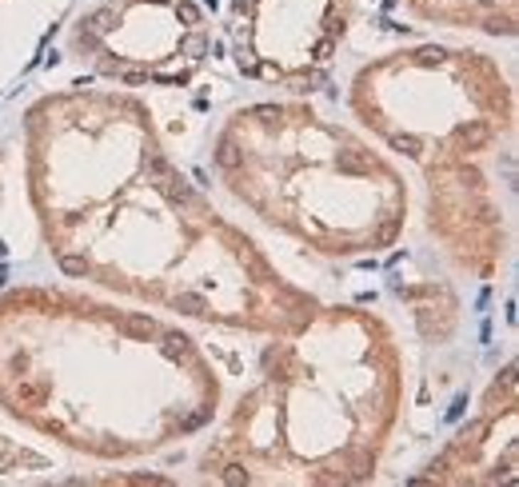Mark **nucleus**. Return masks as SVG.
<instances>
[{
	"mask_svg": "<svg viewBox=\"0 0 519 487\" xmlns=\"http://www.w3.org/2000/svg\"><path fill=\"white\" fill-rule=\"evenodd\" d=\"M276 340L200 471L216 483H367L404 399L396 335L360 308H316Z\"/></svg>",
	"mask_w": 519,
	"mask_h": 487,
	"instance_id": "2",
	"label": "nucleus"
},
{
	"mask_svg": "<svg viewBox=\"0 0 519 487\" xmlns=\"http://www.w3.org/2000/svg\"><path fill=\"white\" fill-rule=\"evenodd\" d=\"M519 384L515 364L491 379L476 419L448 439V447L424 467V483H515V436H519Z\"/></svg>",
	"mask_w": 519,
	"mask_h": 487,
	"instance_id": "7",
	"label": "nucleus"
},
{
	"mask_svg": "<svg viewBox=\"0 0 519 487\" xmlns=\"http://www.w3.org/2000/svg\"><path fill=\"white\" fill-rule=\"evenodd\" d=\"M232 52L244 76L312 88L327 76L352 24V0H232Z\"/></svg>",
	"mask_w": 519,
	"mask_h": 487,
	"instance_id": "6",
	"label": "nucleus"
},
{
	"mask_svg": "<svg viewBox=\"0 0 519 487\" xmlns=\"http://www.w3.org/2000/svg\"><path fill=\"white\" fill-rule=\"evenodd\" d=\"M212 172L252 216L332 260L384 252L404 232V176L300 100L232 112L216 132Z\"/></svg>",
	"mask_w": 519,
	"mask_h": 487,
	"instance_id": "4",
	"label": "nucleus"
},
{
	"mask_svg": "<svg viewBox=\"0 0 519 487\" xmlns=\"http://www.w3.org/2000/svg\"><path fill=\"white\" fill-rule=\"evenodd\" d=\"M68 48L124 88H176L204 68L212 32L196 0H100L72 24Z\"/></svg>",
	"mask_w": 519,
	"mask_h": 487,
	"instance_id": "5",
	"label": "nucleus"
},
{
	"mask_svg": "<svg viewBox=\"0 0 519 487\" xmlns=\"http://www.w3.org/2000/svg\"><path fill=\"white\" fill-rule=\"evenodd\" d=\"M347 104L428 180V228L476 280L508 256V212L488 176L499 136L515 128V96L499 64L471 48L387 52L356 72Z\"/></svg>",
	"mask_w": 519,
	"mask_h": 487,
	"instance_id": "3",
	"label": "nucleus"
},
{
	"mask_svg": "<svg viewBox=\"0 0 519 487\" xmlns=\"http://www.w3.org/2000/svg\"><path fill=\"white\" fill-rule=\"evenodd\" d=\"M28 196L68 276L236 332L288 335L316 312L164 152L152 112L112 88L24 112Z\"/></svg>",
	"mask_w": 519,
	"mask_h": 487,
	"instance_id": "1",
	"label": "nucleus"
},
{
	"mask_svg": "<svg viewBox=\"0 0 519 487\" xmlns=\"http://www.w3.org/2000/svg\"><path fill=\"white\" fill-rule=\"evenodd\" d=\"M411 16L444 28H471L488 36H515L519 0H404Z\"/></svg>",
	"mask_w": 519,
	"mask_h": 487,
	"instance_id": "8",
	"label": "nucleus"
}]
</instances>
